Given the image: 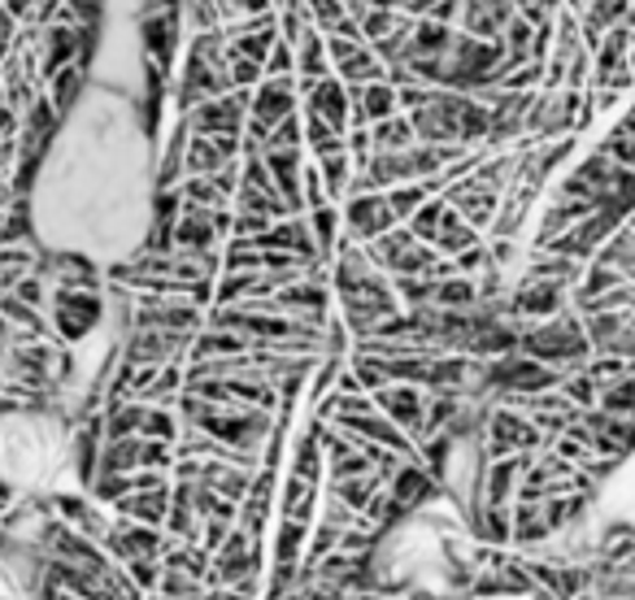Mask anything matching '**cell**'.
<instances>
[{
	"instance_id": "cell-31",
	"label": "cell",
	"mask_w": 635,
	"mask_h": 600,
	"mask_svg": "<svg viewBox=\"0 0 635 600\" xmlns=\"http://www.w3.org/2000/svg\"><path fill=\"white\" fill-rule=\"evenodd\" d=\"M557 392H561V396H566L575 410H596V396H600V387L592 383L584 370H570V374H561Z\"/></svg>"
},
{
	"instance_id": "cell-15",
	"label": "cell",
	"mask_w": 635,
	"mask_h": 600,
	"mask_svg": "<svg viewBox=\"0 0 635 600\" xmlns=\"http://www.w3.org/2000/svg\"><path fill=\"white\" fill-rule=\"evenodd\" d=\"M335 79L340 83H349V88H362V83H379V79H388V66L379 61V52L370 45H358L353 52H344L335 66Z\"/></svg>"
},
{
	"instance_id": "cell-13",
	"label": "cell",
	"mask_w": 635,
	"mask_h": 600,
	"mask_svg": "<svg viewBox=\"0 0 635 600\" xmlns=\"http://www.w3.org/2000/svg\"><path fill=\"white\" fill-rule=\"evenodd\" d=\"M305 114H314L322 118L331 131H349V83H340L335 75H326V79H318L314 92L305 96Z\"/></svg>"
},
{
	"instance_id": "cell-16",
	"label": "cell",
	"mask_w": 635,
	"mask_h": 600,
	"mask_svg": "<svg viewBox=\"0 0 635 600\" xmlns=\"http://www.w3.org/2000/svg\"><path fill=\"white\" fill-rule=\"evenodd\" d=\"M292 52H296V79L318 83V79H326V75H331V61H326V36H322L318 27H310V31L292 45Z\"/></svg>"
},
{
	"instance_id": "cell-6",
	"label": "cell",
	"mask_w": 635,
	"mask_h": 600,
	"mask_svg": "<svg viewBox=\"0 0 635 600\" xmlns=\"http://www.w3.org/2000/svg\"><path fill=\"white\" fill-rule=\"evenodd\" d=\"M340 223H344V232L353 235L358 244H370V239H379L383 232L401 227V223L392 218V209H388V196H383V191H358V196H344V214H340Z\"/></svg>"
},
{
	"instance_id": "cell-32",
	"label": "cell",
	"mask_w": 635,
	"mask_h": 600,
	"mask_svg": "<svg viewBox=\"0 0 635 600\" xmlns=\"http://www.w3.org/2000/svg\"><path fill=\"white\" fill-rule=\"evenodd\" d=\"M401 18H406V13H397V9H365L362 18H358V22H362V40L365 45L388 40V36L401 27Z\"/></svg>"
},
{
	"instance_id": "cell-23",
	"label": "cell",
	"mask_w": 635,
	"mask_h": 600,
	"mask_svg": "<svg viewBox=\"0 0 635 600\" xmlns=\"http://www.w3.org/2000/svg\"><path fill=\"white\" fill-rule=\"evenodd\" d=\"M318 175L326 184V200H344L349 196V184H353V157L349 153H326V157H314Z\"/></svg>"
},
{
	"instance_id": "cell-21",
	"label": "cell",
	"mask_w": 635,
	"mask_h": 600,
	"mask_svg": "<svg viewBox=\"0 0 635 600\" xmlns=\"http://www.w3.org/2000/svg\"><path fill=\"white\" fill-rule=\"evenodd\" d=\"M318 509V483H305V479H287L283 492H279V513L292 518V522H310Z\"/></svg>"
},
{
	"instance_id": "cell-2",
	"label": "cell",
	"mask_w": 635,
	"mask_h": 600,
	"mask_svg": "<svg viewBox=\"0 0 635 600\" xmlns=\"http://www.w3.org/2000/svg\"><path fill=\"white\" fill-rule=\"evenodd\" d=\"M48 314L57 344H79L105 318V296L91 287H48Z\"/></svg>"
},
{
	"instance_id": "cell-38",
	"label": "cell",
	"mask_w": 635,
	"mask_h": 600,
	"mask_svg": "<svg viewBox=\"0 0 635 600\" xmlns=\"http://www.w3.org/2000/svg\"><path fill=\"white\" fill-rule=\"evenodd\" d=\"M262 75L266 79H292L296 75V52L287 40H274V48L266 52V61H262Z\"/></svg>"
},
{
	"instance_id": "cell-5",
	"label": "cell",
	"mask_w": 635,
	"mask_h": 600,
	"mask_svg": "<svg viewBox=\"0 0 635 600\" xmlns=\"http://www.w3.org/2000/svg\"><path fill=\"white\" fill-rule=\"evenodd\" d=\"M566 296H570V287H561V283H545V278L522 275V283L505 296V314L518 326L545 323V318L566 309Z\"/></svg>"
},
{
	"instance_id": "cell-44",
	"label": "cell",
	"mask_w": 635,
	"mask_h": 600,
	"mask_svg": "<svg viewBox=\"0 0 635 600\" xmlns=\"http://www.w3.org/2000/svg\"><path fill=\"white\" fill-rule=\"evenodd\" d=\"M153 600H170V597H153Z\"/></svg>"
},
{
	"instance_id": "cell-26",
	"label": "cell",
	"mask_w": 635,
	"mask_h": 600,
	"mask_svg": "<svg viewBox=\"0 0 635 600\" xmlns=\"http://www.w3.org/2000/svg\"><path fill=\"white\" fill-rule=\"evenodd\" d=\"M379 488H383V479H379V474H362V479H340V483H331V496H335V501H344L353 513H365L370 496H374Z\"/></svg>"
},
{
	"instance_id": "cell-18",
	"label": "cell",
	"mask_w": 635,
	"mask_h": 600,
	"mask_svg": "<svg viewBox=\"0 0 635 600\" xmlns=\"http://www.w3.org/2000/svg\"><path fill=\"white\" fill-rule=\"evenodd\" d=\"M470 527H475V535H479L483 544H492V549H505V544L514 540V513L505 505L470 509Z\"/></svg>"
},
{
	"instance_id": "cell-34",
	"label": "cell",
	"mask_w": 635,
	"mask_h": 600,
	"mask_svg": "<svg viewBox=\"0 0 635 600\" xmlns=\"http://www.w3.org/2000/svg\"><path fill=\"white\" fill-rule=\"evenodd\" d=\"M123 570H127V579L136 583L139 597H144V592L153 597V592H157V583H162V557H136V561H127Z\"/></svg>"
},
{
	"instance_id": "cell-24",
	"label": "cell",
	"mask_w": 635,
	"mask_h": 600,
	"mask_svg": "<svg viewBox=\"0 0 635 600\" xmlns=\"http://www.w3.org/2000/svg\"><path fill=\"white\" fill-rule=\"evenodd\" d=\"M553 535L545 518V505H518L514 509V544L518 549H531V544H545Z\"/></svg>"
},
{
	"instance_id": "cell-17",
	"label": "cell",
	"mask_w": 635,
	"mask_h": 600,
	"mask_svg": "<svg viewBox=\"0 0 635 600\" xmlns=\"http://www.w3.org/2000/svg\"><path fill=\"white\" fill-rule=\"evenodd\" d=\"M475 244H483L479 239V232L457 214L453 205L444 209V218H440V232H436V239H431V248L440 253V257H457V253H466V248H475Z\"/></svg>"
},
{
	"instance_id": "cell-41",
	"label": "cell",
	"mask_w": 635,
	"mask_h": 600,
	"mask_svg": "<svg viewBox=\"0 0 635 600\" xmlns=\"http://www.w3.org/2000/svg\"><path fill=\"white\" fill-rule=\"evenodd\" d=\"M344 4H349V13H353V18H362L365 13V0H344Z\"/></svg>"
},
{
	"instance_id": "cell-29",
	"label": "cell",
	"mask_w": 635,
	"mask_h": 600,
	"mask_svg": "<svg viewBox=\"0 0 635 600\" xmlns=\"http://www.w3.org/2000/svg\"><path fill=\"white\" fill-rule=\"evenodd\" d=\"M139 440H162L175 444L179 440V422L166 405H144V422H139Z\"/></svg>"
},
{
	"instance_id": "cell-36",
	"label": "cell",
	"mask_w": 635,
	"mask_h": 600,
	"mask_svg": "<svg viewBox=\"0 0 635 600\" xmlns=\"http://www.w3.org/2000/svg\"><path fill=\"white\" fill-rule=\"evenodd\" d=\"M301 144H305V122H301V114H292V118L274 122L262 153H274V148H301Z\"/></svg>"
},
{
	"instance_id": "cell-19",
	"label": "cell",
	"mask_w": 635,
	"mask_h": 600,
	"mask_svg": "<svg viewBox=\"0 0 635 600\" xmlns=\"http://www.w3.org/2000/svg\"><path fill=\"white\" fill-rule=\"evenodd\" d=\"M318 426H322V422H310V426H305V435L292 444V479L318 483V479H322V470H326L322 440H318Z\"/></svg>"
},
{
	"instance_id": "cell-43",
	"label": "cell",
	"mask_w": 635,
	"mask_h": 600,
	"mask_svg": "<svg viewBox=\"0 0 635 600\" xmlns=\"http://www.w3.org/2000/svg\"><path fill=\"white\" fill-rule=\"evenodd\" d=\"M627 323H632V331H635V309H632V314H627Z\"/></svg>"
},
{
	"instance_id": "cell-12",
	"label": "cell",
	"mask_w": 635,
	"mask_h": 600,
	"mask_svg": "<svg viewBox=\"0 0 635 600\" xmlns=\"http://www.w3.org/2000/svg\"><path fill=\"white\" fill-rule=\"evenodd\" d=\"M527 570H531L536 588H545L548 597H557V600H575L592 588L588 570H584V565H570V561H527Z\"/></svg>"
},
{
	"instance_id": "cell-7",
	"label": "cell",
	"mask_w": 635,
	"mask_h": 600,
	"mask_svg": "<svg viewBox=\"0 0 635 600\" xmlns=\"http://www.w3.org/2000/svg\"><path fill=\"white\" fill-rule=\"evenodd\" d=\"M170 544H175V540H170L162 527H144V522H127V518H123V522L109 527V535H105L100 549L114 557V561L127 565V561H136V557H162Z\"/></svg>"
},
{
	"instance_id": "cell-4",
	"label": "cell",
	"mask_w": 635,
	"mask_h": 600,
	"mask_svg": "<svg viewBox=\"0 0 635 600\" xmlns=\"http://www.w3.org/2000/svg\"><path fill=\"white\" fill-rule=\"evenodd\" d=\"M248 96L253 92L209 96V100H201L196 109H187L183 122H187L192 136H240L244 122H248Z\"/></svg>"
},
{
	"instance_id": "cell-33",
	"label": "cell",
	"mask_w": 635,
	"mask_h": 600,
	"mask_svg": "<svg viewBox=\"0 0 635 600\" xmlns=\"http://www.w3.org/2000/svg\"><path fill=\"white\" fill-rule=\"evenodd\" d=\"M596 153H605L614 166H623V170H632L635 175V136H627L623 127H614L609 136L600 139V148H596Z\"/></svg>"
},
{
	"instance_id": "cell-3",
	"label": "cell",
	"mask_w": 635,
	"mask_h": 600,
	"mask_svg": "<svg viewBox=\"0 0 635 600\" xmlns=\"http://www.w3.org/2000/svg\"><path fill=\"white\" fill-rule=\"evenodd\" d=\"M548 449V440L540 435V426L522 410H509V405H497L488 410V422H483V458L497 462V458H518V453H540Z\"/></svg>"
},
{
	"instance_id": "cell-27",
	"label": "cell",
	"mask_w": 635,
	"mask_h": 600,
	"mask_svg": "<svg viewBox=\"0 0 635 600\" xmlns=\"http://www.w3.org/2000/svg\"><path fill=\"white\" fill-rule=\"evenodd\" d=\"M305 223H310V232H314V244L322 257H331V248H335V239H340V209L335 205H318V209H310L305 214Z\"/></svg>"
},
{
	"instance_id": "cell-9",
	"label": "cell",
	"mask_w": 635,
	"mask_h": 600,
	"mask_svg": "<svg viewBox=\"0 0 635 600\" xmlns=\"http://www.w3.org/2000/svg\"><path fill=\"white\" fill-rule=\"evenodd\" d=\"M179 13H144L139 18V45H144V57L157 66V70H175V52H179Z\"/></svg>"
},
{
	"instance_id": "cell-1",
	"label": "cell",
	"mask_w": 635,
	"mask_h": 600,
	"mask_svg": "<svg viewBox=\"0 0 635 600\" xmlns=\"http://www.w3.org/2000/svg\"><path fill=\"white\" fill-rule=\"evenodd\" d=\"M518 353H527V357H536V362H545V366L561 370V374L584 370L592 357V344H588V335H584V318L566 305L561 314H553L545 323L522 326Z\"/></svg>"
},
{
	"instance_id": "cell-10",
	"label": "cell",
	"mask_w": 635,
	"mask_h": 600,
	"mask_svg": "<svg viewBox=\"0 0 635 600\" xmlns=\"http://www.w3.org/2000/svg\"><path fill=\"white\" fill-rule=\"evenodd\" d=\"M296 105H301V96H296V75H292V79H262V83L253 88V96H248V118L262 122V127H274V122L292 118Z\"/></svg>"
},
{
	"instance_id": "cell-35",
	"label": "cell",
	"mask_w": 635,
	"mask_h": 600,
	"mask_svg": "<svg viewBox=\"0 0 635 600\" xmlns=\"http://www.w3.org/2000/svg\"><path fill=\"white\" fill-rule=\"evenodd\" d=\"M227 79L231 92H253L266 75H262V61H248V57H227Z\"/></svg>"
},
{
	"instance_id": "cell-25",
	"label": "cell",
	"mask_w": 635,
	"mask_h": 600,
	"mask_svg": "<svg viewBox=\"0 0 635 600\" xmlns=\"http://www.w3.org/2000/svg\"><path fill=\"white\" fill-rule=\"evenodd\" d=\"M305 544H310V522L283 518V522H279V535H274V561L296 565V561L305 557Z\"/></svg>"
},
{
	"instance_id": "cell-40",
	"label": "cell",
	"mask_w": 635,
	"mask_h": 600,
	"mask_svg": "<svg viewBox=\"0 0 635 600\" xmlns=\"http://www.w3.org/2000/svg\"><path fill=\"white\" fill-rule=\"evenodd\" d=\"M397 4H401V0H365V9H397ZM397 13H401V9H397Z\"/></svg>"
},
{
	"instance_id": "cell-8",
	"label": "cell",
	"mask_w": 635,
	"mask_h": 600,
	"mask_svg": "<svg viewBox=\"0 0 635 600\" xmlns=\"http://www.w3.org/2000/svg\"><path fill=\"white\" fill-rule=\"evenodd\" d=\"M374 410L383 417H392L413 444L422 440V414H427V392L422 387H413V383H388V387L374 392Z\"/></svg>"
},
{
	"instance_id": "cell-37",
	"label": "cell",
	"mask_w": 635,
	"mask_h": 600,
	"mask_svg": "<svg viewBox=\"0 0 635 600\" xmlns=\"http://www.w3.org/2000/svg\"><path fill=\"white\" fill-rule=\"evenodd\" d=\"M340 531H344V527L318 522L314 531H310V544H305V557H301V561H322V557L335 553V549H340Z\"/></svg>"
},
{
	"instance_id": "cell-20",
	"label": "cell",
	"mask_w": 635,
	"mask_h": 600,
	"mask_svg": "<svg viewBox=\"0 0 635 600\" xmlns=\"http://www.w3.org/2000/svg\"><path fill=\"white\" fill-rule=\"evenodd\" d=\"M479 305V283L466 275H449L431 283V309H475Z\"/></svg>"
},
{
	"instance_id": "cell-22",
	"label": "cell",
	"mask_w": 635,
	"mask_h": 600,
	"mask_svg": "<svg viewBox=\"0 0 635 600\" xmlns=\"http://www.w3.org/2000/svg\"><path fill=\"white\" fill-rule=\"evenodd\" d=\"M370 144H374V153H401V148H413L418 136H413L409 114H392V118L374 122V127H370Z\"/></svg>"
},
{
	"instance_id": "cell-14",
	"label": "cell",
	"mask_w": 635,
	"mask_h": 600,
	"mask_svg": "<svg viewBox=\"0 0 635 600\" xmlns=\"http://www.w3.org/2000/svg\"><path fill=\"white\" fill-rule=\"evenodd\" d=\"M114 509H118L127 522L162 527V522H166V513H170V483H162V488H144V492H127L123 501H114Z\"/></svg>"
},
{
	"instance_id": "cell-39",
	"label": "cell",
	"mask_w": 635,
	"mask_h": 600,
	"mask_svg": "<svg viewBox=\"0 0 635 600\" xmlns=\"http://www.w3.org/2000/svg\"><path fill=\"white\" fill-rule=\"evenodd\" d=\"M305 9H310V22H314L322 36H326L340 18H349V4H344V0H305Z\"/></svg>"
},
{
	"instance_id": "cell-28",
	"label": "cell",
	"mask_w": 635,
	"mask_h": 600,
	"mask_svg": "<svg viewBox=\"0 0 635 600\" xmlns=\"http://www.w3.org/2000/svg\"><path fill=\"white\" fill-rule=\"evenodd\" d=\"M444 209H449V200H444V196H427V200L418 205V214H413L409 223H401V227H409V235H413V239L431 244V239H436V232H440Z\"/></svg>"
},
{
	"instance_id": "cell-30",
	"label": "cell",
	"mask_w": 635,
	"mask_h": 600,
	"mask_svg": "<svg viewBox=\"0 0 635 600\" xmlns=\"http://www.w3.org/2000/svg\"><path fill=\"white\" fill-rule=\"evenodd\" d=\"M383 196H388L392 218H397V223H409V218L418 214V205H422L431 191H427V184H397V187H388Z\"/></svg>"
},
{
	"instance_id": "cell-11",
	"label": "cell",
	"mask_w": 635,
	"mask_h": 600,
	"mask_svg": "<svg viewBox=\"0 0 635 600\" xmlns=\"http://www.w3.org/2000/svg\"><path fill=\"white\" fill-rule=\"evenodd\" d=\"M383 488H388V496L406 509V513H413L418 505H427V501H436V496L444 492V488H440V479L418 462H406L392 479H388V483H383Z\"/></svg>"
},
{
	"instance_id": "cell-42",
	"label": "cell",
	"mask_w": 635,
	"mask_h": 600,
	"mask_svg": "<svg viewBox=\"0 0 635 600\" xmlns=\"http://www.w3.org/2000/svg\"><path fill=\"white\" fill-rule=\"evenodd\" d=\"M627 66H632V75H635V40H632V48H627Z\"/></svg>"
}]
</instances>
